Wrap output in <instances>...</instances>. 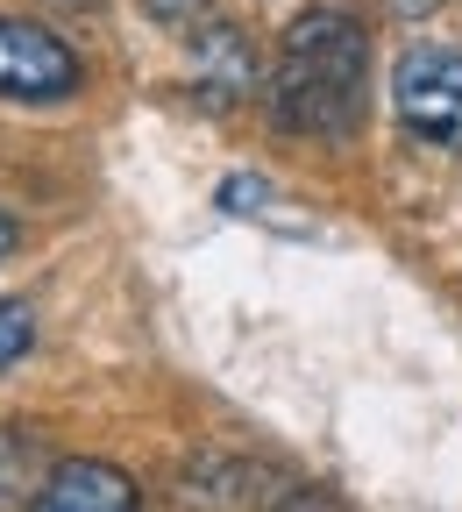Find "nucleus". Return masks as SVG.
<instances>
[{
  "label": "nucleus",
  "mask_w": 462,
  "mask_h": 512,
  "mask_svg": "<svg viewBox=\"0 0 462 512\" xmlns=\"http://www.w3.org/2000/svg\"><path fill=\"white\" fill-rule=\"evenodd\" d=\"M370 107V36L342 8H306L271 64V121L285 136L335 143Z\"/></svg>",
  "instance_id": "obj_1"
},
{
  "label": "nucleus",
  "mask_w": 462,
  "mask_h": 512,
  "mask_svg": "<svg viewBox=\"0 0 462 512\" xmlns=\"http://www.w3.org/2000/svg\"><path fill=\"white\" fill-rule=\"evenodd\" d=\"M391 107H399L406 136L434 150H462V50L420 43L391 64Z\"/></svg>",
  "instance_id": "obj_2"
},
{
  "label": "nucleus",
  "mask_w": 462,
  "mask_h": 512,
  "mask_svg": "<svg viewBox=\"0 0 462 512\" xmlns=\"http://www.w3.org/2000/svg\"><path fill=\"white\" fill-rule=\"evenodd\" d=\"M86 86L79 50L43 22L0 15V100H72Z\"/></svg>",
  "instance_id": "obj_3"
},
{
  "label": "nucleus",
  "mask_w": 462,
  "mask_h": 512,
  "mask_svg": "<svg viewBox=\"0 0 462 512\" xmlns=\"http://www.w3.org/2000/svg\"><path fill=\"white\" fill-rule=\"evenodd\" d=\"M36 512H143V498H136V477H128V470L79 456V463H57L50 470Z\"/></svg>",
  "instance_id": "obj_4"
},
{
  "label": "nucleus",
  "mask_w": 462,
  "mask_h": 512,
  "mask_svg": "<svg viewBox=\"0 0 462 512\" xmlns=\"http://www.w3.org/2000/svg\"><path fill=\"white\" fill-rule=\"evenodd\" d=\"M50 470L57 463H50V448H43L36 427H22V420L0 427V512H36Z\"/></svg>",
  "instance_id": "obj_5"
},
{
  "label": "nucleus",
  "mask_w": 462,
  "mask_h": 512,
  "mask_svg": "<svg viewBox=\"0 0 462 512\" xmlns=\"http://www.w3.org/2000/svg\"><path fill=\"white\" fill-rule=\"evenodd\" d=\"M192 57H200V93L214 107H228V100H242L256 86V57H249V43L228 22H207L200 36H192Z\"/></svg>",
  "instance_id": "obj_6"
},
{
  "label": "nucleus",
  "mask_w": 462,
  "mask_h": 512,
  "mask_svg": "<svg viewBox=\"0 0 462 512\" xmlns=\"http://www.w3.org/2000/svg\"><path fill=\"white\" fill-rule=\"evenodd\" d=\"M29 342H36V320H29V306L0 299V370H8V363H22V356H29Z\"/></svg>",
  "instance_id": "obj_7"
},
{
  "label": "nucleus",
  "mask_w": 462,
  "mask_h": 512,
  "mask_svg": "<svg viewBox=\"0 0 462 512\" xmlns=\"http://www.w3.org/2000/svg\"><path fill=\"white\" fill-rule=\"evenodd\" d=\"M271 512H342L335 498H320V491H292V498H278Z\"/></svg>",
  "instance_id": "obj_8"
},
{
  "label": "nucleus",
  "mask_w": 462,
  "mask_h": 512,
  "mask_svg": "<svg viewBox=\"0 0 462 512\" xmlns=\"http://www.w3.org/2000/svg\"><path fill=\"white\" fill-rule=\"evenodd\" d=\"M15 242H22V228H15L8 214H0V256H15Z\"/></svg>",
  "instance_id": "obj_9"
}]
</instances>
